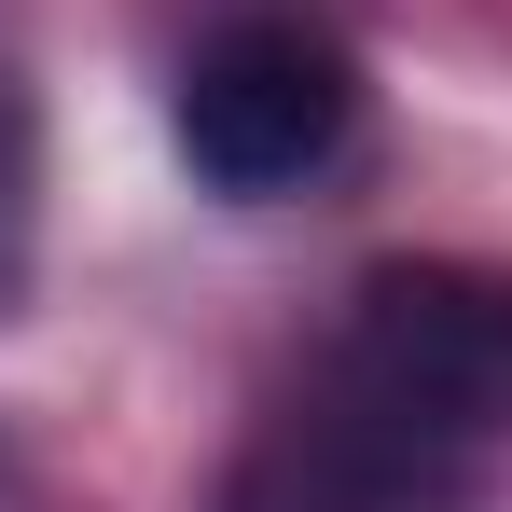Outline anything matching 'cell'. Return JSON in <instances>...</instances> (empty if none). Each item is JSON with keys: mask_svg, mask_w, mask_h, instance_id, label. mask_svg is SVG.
<instances>
[{"mask_svg": "<svg viewBox=\"0 0 512 512\" xmlns=\"http://www.w3.org/2000/svg\"><path fill=\"white\" fill-rule=\"evenodd\" d=\"M360 125V70L319 14H222L180 70V153L208 194H291Z\"/></svg>", "mask_w": 512, "mask_h": 512, "instance_id": "cell-1", "label": "cell"}, {"mask_svg": "<svg viewBox=\"0 0 512 512\" xmlns=\"http://www.w3.org/2000/svg\"><path fill=\"white\" fill-rule=\"evenodd\" d=\"M471 471V429L416 416L402 388H374L360 360H333L305 402H277L236 457L222 512H443Z\"/></svg>", "mask_w": 512, "mask_h": 512, "instance_id": "cell-2", "label": "cell"}, {"mask_svg": "<svg viewBox=\"0 0 512 512\" xmlns=\"http://www.w3.org/2000/svg\"><path fill=\"white\" fill-rule=\"evenodd\" d=\"M333 360H360L374 388H402L416 416L485 429L512 416V277H471V263H388L360 277V319H346Z\"/></svg>", "mask_w": 512, "mask_h": 512, "instance_id": "cell-3", "label": "cell"}, {"mask_svg": "<svg viewBox=\"0 0 512 512\" xmlns=\"http://www.w3.org/2000/svg\"><path fill=\"white\" fill-rule=\"evenodd\" d=\"M14 236H28V111L0 84V277H14Z\"/></svg>", "mask_w": 512, "mask_h": 512, "instance_id": "cell-4", "label": "cell"}]
</instances>
